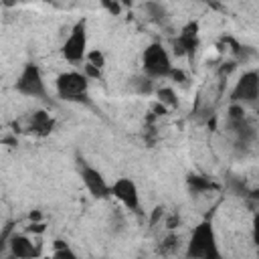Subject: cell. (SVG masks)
<instances>
[{"instance_id": "cell-7", "label": "cell", "mask_w": 259, "mask_h": 259, "mask_svg": "<svg viewBox=\"0 0 259 259\" xmlns=\"http://www.w3.org/2000/svg\"><path fill=\"white\" fill-rule=\"evenodd\" d=\"M231 101L237 105H253L259 101V71H247L239 77L231 91Z\"/></svg>"}, {"instance_id": "cell-16", "label": "cell", "mask_w": 259, "mask_h": 259, "mask_svg": "<svg viewBox=\"0 0 259 259\" xmlns=\"http://www.w3.org/2000/svg\"><path fill=\"white\" fill-rule=\"evenodd\" d=\"M55 259H79L75 251L65 243V241H55Z\"/></svg>"}, {"instance_id": "cell-3", "label": "cell", "mask_w": 259, "mask_h": 259, "mask_svg": "<svg viewBox=\"0 0 259 259\" xmlns=\"http://www.w3.org/2000/svg\"><path fill=\"white\" fill-rule=\"evenodd\" d=\"M142 69H144V75L150 77V79H164V77H170L172 75L174 67H172L170 55L162 47V42H150L144 49Z\"/></svg>"}, {"instance_id": "cell-8", "label": "cell", "mask_w": 259, "mask_h": 259, "mask_svg": "<svg viewBox=\"0 0 259 259\" xmlns=\"http://www.w3.org/2000/svg\"><path fill=\"white\" fill-rule=\"evenodd\" d=\"M79 162H81V164H79V174H81V180H83L85 188L89 190V194H91L93 198H99V200L109 198V196H111V186L105 182L103 174H101L97 168L85 164L83 160H79Z\"/></svg>"}, {"instance_id": "cell-5", "label": "cell", "mask_w": 259, "mask_h": 259, "mask_svg": "<svg viewBox=\"0 0 259 259\" xmlns=\"http://www.w3.org/2000/svg\"><path fill=\"white\" fill-rule=\"evenodd\" d=\"M14 87H16V91L20 95L42 99V101L49 99V93H47V87H45V79H42V71H40V67L36 63H26L22 67Z\"/></svg>"}, {"instance_id": "cell-13", "label": "cell", "mask_w": 259, "mask_h": 259, "mask_svg": "<svg viewBox=\"0 0 259 259\" xmlns=\"http://www.w3.org/2000/svg\"><path fill=\"white\" fill-rule=\"evenodd\" d=\"M186 184H188V190L192 194H202V192H210V190L219 188L208 176H202V174H188L186 176Z\"/></svg>"}, {"instance_id": "cell-14", "label": "cell", "mask_w": 259, "mask_h": 259, "mask_svg": "<svg viewBox=\"0 0 259 259\" xmlns=\"http://www.w3.org/2000/svg\"><path fill=\"white\" fill-rule=\"evenodd\" d=\"M132 85H134V89H136L140 95H148V93L154 91V81H152L150 77H146V75H142V77H134Z\"/></svg>"}, {"instance_id": "cell-1", "label": "cell", "mask_w": 259, "mask_h": 259, "mask_svg": "<svg viewBox=\"0 0 259 259\" xmlns=\"http://www.w3.org/2000/svg\"><path fill=\"white\" fill-rule=\"evenodd\" d=\"M186 259H221L217 233L210 221H202L190 233L186 245Z\"/></svg>"}, {"instance_id": "cell-21", "label": "cell", "mask_w": 259, "mask_h": 259, "mask_svg": "<svg viewBox=\"0 0 259 259\" xmlns=\"http://www.w3.org/2000/svg\"><path fill=\"white\" fill-rule=\"evenodd\" d=\"M103 6H105L111 14H119V4H115V2H113V4H111V2H103Z\"/></svg>"}, {"instance_id": "cell-11", "label": "cell", "mask_w": 259, "mask_h": 259, "mask_svg": "<svg viewBox=\"0 0 259 259\" xmlns=\"http://www.w3.org/2000/svg\"><path fill=\"white\" fill-rule=\"evenodd\" d=\"M8 247L14 259H38L40 257L38 245H34L26 235H12Z\"/></svg>"}, {"instance_id": "cell-17", "label": "cell", "mask_w": 259, "mask_h": 259, "mask_svg": "<svg viewBox=\"0 0 259 259\" xmlns=\"http://www.w3.org/2000/svg\"><path fill=\"white\" fill-rule=\"evenodd\" d=\"M87 65H91V67H95V69H103V65H105V55L101 53V51H89L87 53Z\"/></svg>"}, {"instance_id": "cell-20", "label": "cell", "mask_w": 259, "mask_h": 259, "mask_svg": "<svg viewBox=\"0 0 259 259\" xmlns=\"http://www.w3.org/2000/svg\"><path fill=\"white\" fill-rule=\"evenodd\" d=\"M253 241L259 247V214L253 217Z\"/></svg>"}, {"instance_id": "cell-9", "label": "cell", "mask_w": 259, "mask_h": 259, "mask_svg": "<svg viewBox=\"0 0 259 259\" xmlns=\"http://www.w3.org/2000/svg\"><path fill=\"white\" fill-rule=\"evenodd\" d=\"M172 49L174 55L178 57H188L190 61L194 59V53L198 49V22H188L182 26L180 34L172 40Z\"/></svg>"}, {"instance_id": "cell-4", "label": "cell", "mask_w": 259, "mask_h": 259, "mask_svg": "<svg viewBox=\"0 0 259 259\" xmlns=\"http://www.w3.org/2000/svg\"><path fill=\"white\" fill-rule=\"evenodd\" d=\"M61 55L71 65H81L87 61V20L81 18L73 24L67 40L61 47Z\"/></svg>"}, {"instance_id": "cell-15", "label": "cell", "mask_w": 259, "mask_h": 259, "mask_svg": "<svg viewBox=\"0 0 259 259\" xmlns=\"http://www.w3.org/2000/svg\"><path fill=\"white\" fill-rule=\"evenodd\" d=\"M158 101L162 103V107H164V105H168V107H176V105H178V97H176V93H174L170 87L158 89Z\"/></svg>"}, {"instance_id": "cell-10", "label": "cell", "mask_w": 259, "mask_h": 259, "mask_svg": "<svg viewBox=\"0 0 259 259\" xmlns=\"http://www.w3.org/2000/svg\"><path fill=\"white\" fill-rule=\"evenodd\" d=\"M111 194L132 212H140V192H138V186L132 178H117L113 184H111Z\"/></svg>"}, {"instance_id": "cell-22", "label": "cell", "mask_w": 259, "mask_h": 259, "mask_svg": "<svg viewBox=\"0 0 259 259\" xmlns=\"http://www.w3.org/2000/svg\"><path fill=\"white\" fill-rule=\"evenodd\" d=\"M85 71H87L89 77H99V69H95V67H91V65H85Z\"/></svg>"}, {"instance_id": "cell-18", "label": "cell", "mask_w": 259, "mask_h": 259, "mask_svg": "<svg viewBox=\"0 0 259 259\" xmlns=\"http://www.w3.org/2000/svg\"><path fill=\"white\" fill-rule=\"evenodd\" d=\"M144 10H148L150 16L156 18V20H164V16H166V10H164L162 4H154V2H150V4L144 6Z\"/></svg>"}, {"instance_id": "cell-23", "label": "cell", "mask_w": 259, "mask_h": 259, "mask_svg": "<svg viewBox=\"0 0 259 259\" xmlns=\"http://www.w3.org/2000/svg\"><path fill=\"white\" fill-rule=\"evenodd\" d=\"M47 259H49V257H47ZM51 259H55V257H51Z\"/></svg>"}, {"instance_id": "cell-6", "label": "cell", "mask_w": 259, "mask_h": 259, "mask_svg": "<svg viewBox=\"0 0 259 259\" xmlns=\"http://www.w3.org/2000/svg\"><path fill=\"white\" fill-rule=\"evenodd\" d=\"M227 123H229V130H231V134H233V136H235V140H237V146H249L251 142H255V138H257V132H255L253 123L247 119L243 105H237V103H233V105L229 107Z\"/></svg>"}, {"instance_id": "cell-2", "label": "cell", "mask_w": 259, "mask_h": 259, "mask_svg": "<svg viewBox=\"0 0 259 259\" xmlns=\"http://www.w3.org/2000/svg\"><path fill=\"white\" fill-rule=\"evenodd\" d=\"M57 95L71 103H89V79L79 71L61 73L55 81Z\"/></svg>"}, {"instance_id": "cell-12", "label": "cell", "mask_w": 259, "mask_h": 259, "mask_svg": "<svg viewBox=\"0 0 259 259\" xmlns=\"http://www.w3.org/2000/svg\"><path fill=\"white\" fill-rule=\"evenodd\" d=\"M53 127H55V119L42 109L34 111L28 117V123H26V130L30 134H34V136H49L53 132Z\"/></svg>"}, {"instance_id": "cell-19", "label": "cell", "mask_w": 259, "mask_h": 259, "mask_svg": "<svg viewBox=\"0 0 259 259\" xmlns=\"http://www.w3.org/2000/svg\"><path fill=\"white\" fill-rule=\"evenodd\" d=\"M176 243H178V239L170 235V237H168V239H166V241L162 243V247H160V251H162V253H166V255H170V253H172V251L176 249Z\"/></svg>"}]
</instances>
